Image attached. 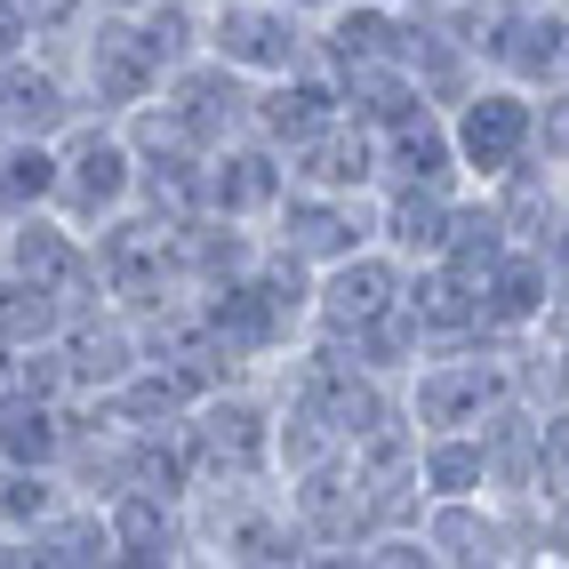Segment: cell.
Segmentation results:
<instances>
[{
    "instance_id": "1",
    "label": "cell",
    "mask_w": 569,
    "mask_h": 569,
    "mask_svg": "<svg viewBox=\"0 0 569 569\" xmlns=\"http://www.w3.org/2000/svg\"><path fill=\"white\" fill-rule=\"evenodd\" d=\"M201 321H209V337H217L241 369L264 377L273 361H289L297 346H306V329H313V273H306L297 257L264 249L249 273L201 289Z\"/></svg>"
},
{
    "instance_id": "2",
    "label": "cell",
    "mask_w": 569,
    "mask_h": 569,
    "mask_svg": "<svg viewBox=\"0 0 569 569\" xmlns=\"http://www.w3.org/2000/svg\"><path fill=\"white\" fill-rule=\"evenodd\" d=\"M193 513V561L209 569H281V561H313V538L289 513V489L273 473L249 481H193L184 489Z\"/></svg>"
},
{
    "instance_id": "3",
    "label": "cell",
    "mask_w": 569,
    "mask_h": 569,
    "mask_svg": "<svg viewBox=\"0 0 569 569\" xmlns=\"http://www.w3.org/2000/svg\"><path fill=\"white\" fill-rule=\"evenodd\" d=\"M177 433H184V458H193V481L273 473V377H233V386L201 393Z\"/></svg>"
},
{
    "instance_id": "4",
    "label": "cell",
    "mask_w": 569,
    "mask_h": 569,
    "mask_svg": "<svg viewBox=\"0 0 569 569\" xmlns=\"http://www.w3.org/2000/svg\"><path fill=\"white\" fill-rule=\"evenodd\" d=\"M89 249H97V289L137 321H153V313L193 297L184 289V264H177V224L153 217V209H121L112 224L89 233Z\"/></svg>"
},
{
    "instance_id": "5",
    "label": "cell",
    "mask_w": 569,
    "mask_h": 569,
    "mask_svg": "<svg viewBox=\"0 0 569 569\" xmlns=\"http://www.w3.org/2000/svg\"><path fill=\"white\" fill-rule=\"evenodd\" d=\"M441 121H449V153H458L466 184H498L506 169L538 161V97L506 72H481L458 104H441Z\"/></svg>"
},
{
    "instance_id": "6",
    "label": "cell",
    "mask_w": 569,
    "mask_h": 569,
    "mask_svg": "<svg viewBox=\"0 0 569 569\" xmlns=\"http://www.w3.org/2000/svg\"><path fill=\"white\" fill-rule=\"evenodd\" d=\"M506 393H513V361H506L498 337H473V346H449V353H417V369L401 377V401H409L417 433L481 426Z\"/></svg>"
},
{
    "instance_id": "7",
    "label": "cell",
    "mask_w": 569,
    "mask_h": 569,
    "mask_svg": "<svg viewBox=\"0 0 569 569\" xmlns=\"http://www.w3.org/2000/svg\"><path fill=\"white\" fill-rule=\"evenodd\" d=\"M57 217H72L81 233L112 224L121 209H137V153H129V129L104 121V112H81L64 137H57Z\"/></svg>"
},
{
    "instance_id": "8",
    "label": "cell",
    "mask_w": 569,
    "mask_h": 569,
    "mask_svg": "<svg viewBox=\"0 0 569 569\" xmlns=\"http://www.w3.org/2000/svg\"><path fill=\"white\" fill-rule=\"evenodd\" d=\"M57 57L72 64V81H81V104L104 112V121H129L137 104H153V97H161V64L144 57L129 9H89V24L72 32Z\"/></svg>"
},
{
    "instance_id": "9",
    "label": "cell",
    "mask_w": 569,
    "mask_h": 569,
    "mask_svg": "<svg viewBox=\"0 0 569 569\" xmlns=\"http://www.w3.org/2000/svg\"><path fill=\"white\" fill-rule=\"evenodd\" d=\"M201 49L249 81H281V72L313 64V17H297L289 0H209Z\"/></svg>"
},
{
    "instance_id": "10",
    "label": "cell",
    "mask_w": 569,
    "mask_h": 569,
    "mask_svg": "<svg viewBox=\"0 0 569 569\" xmlns=\"http://www.w3.org/2000/svg\"><path fill=\"white\" fill-rule=\"evenodd\" d=\"M377 241V193H321V184H289L281 209L264 217V249L297 257L306 273L353 257Z\"/></svg>"
},
{
    "instance_id": "11",
    "label": "cell",
    "mask_w": 569,
    "mask_h": 569,
    "mask_svg": "<svg viewBox=\"0 0 569 569\" xmlns=\"http://www.w3.org/2000/svg\"><path fill=\"white\" fill-rule=\"evenodd\" d=\"M153 104L177 121L184 144H201V153H217V144H233V137L257 129V81H249V72H233V64H217L209 49L184 57L169 81H161Z\"/></svg>"
},
{
    "instance_id": "12",
    "label": "cell",
    "mask_w": 569,
    "mask_h": 569,
    "mask_svg": "<svg viewBox=\"0 0 569 569\" xmlns=\"http://www.w3.org/2000/svg\"><path fill=\"white\" fill-rule=\"evenodd\" d=\"M0 273H24V281H49L57 297H72V306H97V249L72 217L57 209H17L0 217Z\"/></svg>"
},
{
    "instance_id": "13",
    "label": "cell",
    "mask_w": 569,
    "mask_h": 569,
    "mask_svg": "<svg viewBox=\"0 0 569 569\" xmlns=\"http://www.w3.org/2000/svg\"><path fill=\"white\" fill-rule=\"evenodd\" d=\"M289 513L297 529L313 538V561H353V546L377 529V506H369V481L353 466V449H337V458H321L313 473H289Z\"/></svg>"
},
{
    "instance_id": "14",
    "label": "cell",
    "mask_w": 569,
    "mask_h": 569,
    "mask_svg": "<svg viewBox=\"0 0 569 569\" xmlns=\"http://www.w3.org/2000/svg\"><path fill=\"white\" fill-rule=\"evenodd\" d=\"M401 281H409V264L386 249V241H369L353 257H337L313 273V337H353L369 329L377 313H393L401 306Z\"/></svg>"
},
{
    "instance_id": "15",
    "label": "cell",
    "mask_w": 569,
    "mask_h": 569,
    "mask_svg": "<svg viewBox=\"0 0 569 569\" xmlns=\"http://www.w3.org/2000/svg\"><path fill=\"white\" fill-rule=\"evenodd\" d=\"M81 112H89L81 104V81H72V64L57 49L32 41L24 57L0 64V129H9V137H49L57 144Z\"/></svg>"
},
{
    "instance_id": "16",
    "label": "cell",
    "mask_w": 569,
    "mask_h": 569,
    "mask_svg": "<svg viewBox=\"0 0 569 569\" xmlns=\"http://www.w3.org/2000/svg\"><path fill=\"white\" fill-rule=\"evenodd\" d=\"M57 353H64L72 401H97V393H112V386H121V377L144 361V329H137V313L112 306V297H97V306H81V313L64 321Z\"/></svg>"
},
{
    "instance_id": "17",
    "label": "cell",
    "mask_w": 569,
    "mask_h": 569,
    "mask_svg": "<svg viewBox=\"0 0 569 569\" xmlns=\"http://www.w3.org/2000/svg\"><path fill=\"white\" fill-rule=\"evenodd\" d=\"M553 297H561V273H553V257L546 249H529V241H506L498 257L481 264V329L489 337H538L546 313H553Z\"/></svg>"
},
{
    "instance_id": "18",
    "label": "cell",
    "mask_w": 569,
    "mask_h": 569,
    "mask_svg": "<svg viewBox=\"0 0 569 569\" xmlns=\"http://www.w3.org/2000/svg\"><path fill=\"white\" fill-rule=\"evenodd\" d=\"M289 193V161H281V144L273 137H233V144H217V153L201 161V209L217 217H241V224H264L281 209Z\"/></svg>"
},
{
    "instance_id": "19",
    "label": "cell",
    "mask_w": 569,
    "mask_h": 569,
    "mask_svg": "<svg viewBox=\"0 0 569 569\" xmlns=\"http://www.w3.org/2000/svg\"><path fill=\"white\" fill-rule=\"evenodd\" d=\"M112 513V561L129 569H193V513L169 489H121L104 498Z\"/></svg>"
},
{
    "instance_id": "20",
    "label": "cell",
    "mask_w": 569,
    "mask_h": 569,
    "mask_svg": "<svg viewBox=\"0 0 569 569\" xmlns=\"http://www.w3.org/2000/svg\"><path fill=\"white\" fill-rule=\"evenodd\" d=\"M401 313L417 321V337H426V353H449V346H473L481 329V281L458 273L449 257H426V264H409V281H401ZM506 346V337H498Z\"/></svg>"
},
{
    "instance_id": "21",
    "label": "cell",
    "mask_w": 569,
    "mask_h": 569,
    "mask_svg": "<svg viewBox=\"0 0 569 569\" xmlns=\"http://www.w3.org/2000/svg\"><path fill=\"white\" fill-rule=\"evenodd\" d=\"M466 177H426V184H377V241H386L401 264L441 257L449 224H458Z\"/></svg>"
},
{
    "instance_id": "22",
    "label": "cell",
    "mask_w": 569,
    "mask_h": 569,
    "mask_svg": "<svg viewBox=\"0 0 569 569\" xmlns=\"http://www.w3.org/2000/svg\"><path fill=\"white\" fill-rule=\"evenodd\" d=\"M289 184H321V193H377V129H361L353 112L321 121L313 137L289 144Z\"/></svg>"
},
{
    "instance_id": "23",
    "label": "cell",
    "mask_w": 569,
    "mask_h": 569,
    "mask_svg": "<svg viewBox=\"0 0 569 569\" xmlns=\"http://www.w3.org/2000/svg\"><path fill=\"white\" fill-rule=\"evenodd\" d=\"M489 72L521 81L529 97L569 81V0H513V24H506L498 64H489Z\"/></svg>"
},
{
    "instance_id": "24",
    "label": "cell",
    "mask_w": 569,
    "mask_h": 569,
    "mask_svg": "<svg viewBox=\"0 0 569 569\" xmlns=\"http://www.w3.org/2000/svg\"><path fill=\"white\" fill-rule=\"evenodd\" d=\"M264 257V224H241V217H217V209H193L177 217V264H184V289H217L249 273V264Z\"/></svg>"
},
{
    "instance_id": "25",
    "label": "cell",
    "mask_w": 569,
    "mask_h": 569,
    "mask_svg": "<svg viewBox=\"0 0 569 569\" xmlns=\"http://www.w3.org/2000/svg\"><path fill=\"white\" fill-rule=\"evenodd\" d=\"M17 546H24V569H112V513L72 489V498L49 521H32Z\"/></svg>"
},
{
    "instance_id": "26",
    "label": "cell",
    "mask_w": 569,
    "mask_h": 569,
    "mask_svg": "<svg viewBox=\"0 0 569 569\" xmlns=\"http://www.w3.org/2000/svg\"><path fill=\"white\" fill-rule=\"evenodd\" d=\"M481 458H489V498H546V466H538V409L506 393L481 417Z\"/></svg>"
},
{
    "instance_id": "27",
    "label": "cell",
    "mask_w": 569,
    "mask_h": 569,
    "mask_svg": "<svg viewBox=\"0 0 569 569\" xmlns=\"http://www.w3.org/2000/svg\"><path fill=\"white\" fill-rule=\"evenodd\" d=\"M337 112H346V97H337L329 64H297L281 81H257V137H273L281 153L297 137H313L321 121H337Z\"/></svg>"
},
{
    "instance_id": "28",
    "label": "cell",
    "mask_w": 569,
    "mask_h": 569,
    "mask_svg": "<svg viewBox=\"0 0 569 569\" xmlns=\"http://www.w3.org/2000/svg\"><path fill=\"white\" fill-rule=\"evenodd\" d=\"M401 64H409V81L426 89V104H458L473 81H481V64L441 32V17L426 9V0H409V24H401Z\"/></svg>"
},
{
    "instance_id": "29",
    "label": "cell",
    "mask_w": 569,
    "mask_h": 569,
    "mask_svg": "<svg viewBox=\"0 0 569 569\" xmlns=\"http://www.w3.org/2000/svg\"><path fill=\"white\" fill-rule=\"evenodd\" d=\"M426 177H458V153H449V121L426 104L409 121L377 129V184H426Z\"/></svg>"
},
{
    "instance_id": "30",
    "label": "cell",
    "mask_w": 569,
    "mask_h": 569,
    "mask_svg": "<svg viewBox=\"0 0 569 569\" xmlns=\"http://www.w3.org/2000/svg\"><path fill=\"white\" fill-rule=\"evenodd\" d=\"M481 193H489V209H498L506 241L546 249L553 217H561V169H546V161H521V169H506L498 184H481Z\"/></svg>"
},
{
    "instance_id": "31",
    "label": "cell",
    "mask_w": 569,
    "mask_h": 569,
    "mask_svg": "<svg viewBox=\"0 0 569 569\" xmlns=\"http://www.w3.org/2000/svg\"><path fill=\"white\" fill-rule=\"evenodd\" d=\"M0 458L64 473V458H72V401H17V409H0Z\"/></svg>"
},
{
    "instance_id": "32",
    "label": "cell",
    "mask_w": 569,
    "mask_h": 569,
    "mask_svg": "<svg viewBox=\"0 0 569 569\" xmlns=\"http://www.w3.org/2000/svg\"><path fill=\"white\" fill-rule=\"evenodd\" d=\"M417 489L426 498H481L489 489V458H481V433H417Z\"/></svg>"
},
{
    "instance_id": "33",
    "label": "cell",
    "mask_w": 569,
    "mask_h": 569,
    "mask_svg": "<svg viewBox=\"0 0 569 569\" xmlns=\"http://www.w3.org/2000/svg\"><path fill=\"white\" fill-rule=\"evenodd\" d=\"M337 97L361 129H393L409 112H426V89L409 81V64H361V72H337ZM441 112V104H433Z\"/></svg>"
},
{
    "instance_id": "34",
    "label": "cell",
    "mask_w": 569,
    "mask_h": 569,
    "mask_svg": "<svg viewBox=\"0 0 569 569\" xmlns=\"http://www.w3.org/2000/svg\"><path fill=\"white\" fill-rule=\"evenodd\" d=\"M72 313H81V306H72V297H57L49 281L0 273V346H57Z\"/></svg>"
},
{
    "instance_id": "35",
    "label": "cell",
    "mask_w": 569,
    "mask_h": 569,
    "mask_svg": "<svg viewBox=\"0 0 569 569\" xmlns=\"http://www.w3.org/2000/svg\"><path fill=\"white\" fill-rule=\"evenodd\" d=\"M337 449H346V433H337L321 409L289 401V393L273 386V473H281V481H289V473H313L321 458H337Z\"/></svg>"
},
{
    "instance_id": "36",
    "label": "cell",
    "mask_w": 569,
    "mask_h": 569,
    "mask_svg": "<svg viewBox=\"0 0 569 569\" xmlns=\"http://www.w3.org/2000/svg\"><path fill=\"white\" fill-rule=\"evenodd\" d=\"M329 346H346L369 377H386V386H401V377L417 369V353H426V337H417V321L393 306V313H377L369 329H353V337H329Z\"/></svg>"
},
{
    "instance_id": "37",
    "label": "cell",
    "mask_w": 569,
    "mask_h": 569,
    "mask_svg": "<svg viewBox=\"0 0 569 569\" xmlns=\"http://www.w3.org/2000/svg\"><path fill=\"white\" fill-rule=\"evenodd\" d=\"M72 498V481L57 466H9L0 458V538H24L32 521H49Z\"/></svg>"
},
{
    "instance_id": "38",
    "label": "cell",
    "mask_w": 569,
    "mask_h": 569,
    "mask_svg": "<svg viewBox=\"0 0 569 569\" xmlns=\"http://www.w3.org/2000/svg\"><path fill=\"white\" fill-rule=\"evenodd\" d=\"M129 17H137L144 57L161 64V81H169L184 57H201V9H193V0H144V9H129Z\"/></svg>"
},
{
    "instance_id": "39",
    "label": "cell",
    "mask_w": 569,
    "mask_h": 569,
    "mask_svg": "<svg viewBox=\"0 0 569 569\" xmlns=\"http://www.w3.org/2000/svg\"><path fill=\"white\" fill-rule=\"evenodd\" d=\"M538 161L546 169H569V81L538 89Z\"/></svg>"
},
{
    "instance_id": "40",
    "label": "cell",
    "mask_w": 569,
    "mask_h": 569,
    "mask_svg": "<svg viewBox=\"0 0 569 569\" xmlns=\"http://www.w3.org/2000/svg\"><path fill=\"white\" fill-rule=\"evenodd\" d=\"M538 561L546 569H569V489L546 498V513H538Z\"/></svg>"
},
{
    "instance_id": "41",
    "label": "cell",
    "mask_w": 569,
    "mask_h": 569,
    "mask_svg": "<svg viewBox=\"0 0 569 569\" xmlns=\"http://www.w3.org/2000/svg\"><path fill=\"white\" fill-rule=\"evenodd\" d=\"M24 49H32V9L24 0H0V64L24 57Z\"/></svg>"
},
{
    "instance_id": "42",
    "label": "cell",
    "mask_w": 569,
    "mask_h": 569,
    "mask_svg": "<svg viewBox=\"0 0 569 569\" xmlns=\"http://www.w3.org/2000/svg\"><path fill=\"white\" fill-rule=\"evenodd\" d=\"M538 337H553V346H561V353H569V289H561V297H553V313H546V329H538Z\"/></svg>"
},
{
    "instance_id": "43",
    "label": "cell",
    "mask_w": 569,
    "mask_h": 569,
    "mask_svg": "<svg viewBox=\"0 0 569 569\" xmlns=\"http://www.w3.org/2000/svg\"><path fill=\"white\" fill-rule=\"evenodd\" d=\"M289 9H297V17H329V9H337V0H289Z\"/></svg>"
},
{
    "instance_id": "44",
    "label": "cell",
    "mask_w": 569,
    "mask_h": 569,
    "mask_svg": "<svg viewBox=\"0 0 569 569\" xmlns=\"http://www.w3.org/2000/svg\"><path fill=\"white\" fill-rule=\"evenodd\" d=\"M97 9H144V0H97Z\"/></svg>"
},
{
    "instance_id": "45",
    "label": "cell",
    "mask_w": 569,
    "mask_h": 569,
    "mask_svg": "<svg viewBox=\"0 0 569 569\" xmlns=\"http://www.w3.org/2000/svg\"><path fill=\"white\" fill-rule=\"evenodd\" d=\"M24 9H41V0H24Z\"/></svg>"
},
{
    "instance_id": "46",
    "label": "cell",
    "mask_w": 569,
    "mask_h": 569,
    "mask_svg": "<svg viewBox=\"0 0 569 569\" xmlns=\"http://www.w3.org/2000/svg\"><path fill=\"white\" fill-rule=\"evenodd\" d=\"M386 9H401V0H386Z\"/></svg>"
},
{
    "instance_id": "47",
    "label": "cell",
    "mask_w": 569,
    "mask_h": 569,
    "mask_svg": "<svg viewBox=\"0 0 569 569\" xmlns=\"http://www.w3.org/2000/svg\"><path fill=\"white\" fill-rule=\"evenodd\" d=\"M193 9H209V0H193Z\"/></svg>"
}]
</instances>
